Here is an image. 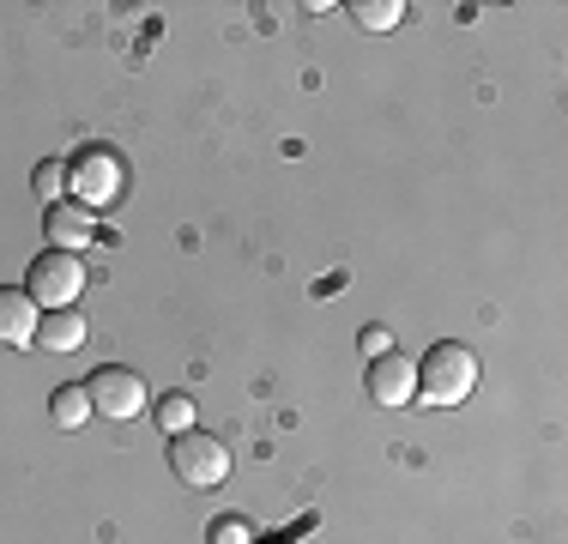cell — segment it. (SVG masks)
I'll list each match as a JSON object with an SVG mask.
<instances>
[{
	"mask_svg": "<svg viewBox=\"0 0 568 544\" xmlns=\"http://www.w3.org/2000/svg\"><path fill=\"white\" fill-rule=\"evenodd\" d=\"M85 345V315L79 309H49L43 321H37V351H55V357H67V351Z\"/></svg>",
	"mask_w": 568,
	"mask_h": 544,
	"instance_id": "obj_9",
	"label": "cell"
},
{
	"mask_svg": "<svg viewBox=\"0 0 568 544\" xmlns=\"http://www.w3.org/2000/svg\"><path fill=\"white\" fill-rule=\"evenodd\" d=\"M49 417H55V430H85V424H91V393H85V381H67V387H55Z\"/></svg>",
	"mask_w": 568,
	"mask_h": 544,
	"instance_id": "obj_10",
	"label": "cell"
},
{
	"mask_svg": "<svg viewBox=\"0 0 568 544\" xmlns=\"http://www.w3.org/2000/svg\"><path fill=\"white\" fill-rule=\"evenodd\" d=\"M31 188H37V200H43V206H61V194H67V163H61V158L37 163Z\"/></svg>",
	"mask_w": 568,
	"mask_h": 544,
	"instance_id": "obj_12",
	"label": "cell"
},
{
	"mask_svg": "<svg viewBox=\"0 0 568 544\" xmlns=\"http://www.w3.org/2000/svg\"><path fill=\"white\" fill-rule=\"evenodd\" d=\"M212 544H254V526L242 521V514H224V521H212Z\"/></svg>",
	"mask_w": 568,
	"mask_h": 544,
	"instance_id": "obj_14",
	"label": "cell"
},
{
	"mask_svg": "<svg viewBox=\"0 0 568 544\" xmlns=\"http://www.w3.org/2000/svg\"><path fill=\"white\" fill-rule=\"evenodd\" d=\"M484 363L471 345H459V339H442V345L424 351V363H417V400L424 405H466L471 387H478Z\"/></svg>",
	"mask_w": 568,
	"mask_h": 544,
	"instance_id": "obj_1",
	"label": "cell"
},
{
	"mask_svg": "<svg viewBox=\"0 0 568 544\" xmlns=\"http://www.w3.org/2000/svg\"><path fill=\"white\" fill-rule=\"evenodd\" d=\"M152 412H158V424H164L170 435L194 430V400H187V393H164V400H158Z\"/></svg>",
	"mask_w": 568,
	"mask_h": 544,
	"instance_id": "obj_13",
	"label": "cell"
},
{
	"mask_svg": "<svg viewBox=\"0 0 568 544\" xmlns=\"http://www.w3.org/2000/svg\"><path fill=\"white\" fill-rule=\"evenodd\" d=\"M170 472L182 478L187 490H219L230 478V447H224V435H212V430H182V435H170Z\"/></svg>",
	"mask_w": 568,
	"mask_h": 544,
	"instance_id": "obj_2",
	"label": "cell"
},
{
	"mask_svg": "<svg viewBox=\"0 0 568 544\" xmlns=\"http://www.w3.org/2000/svg\"><path fill=\"white\" fill-rule=\"evenodd\" d=\"M85 254H67V249H43L31 261V272H24V291H31V303L43 309H73L79 291H85Z\"/></svg>",
	"mask_w": 568,
	"mask_h": 544,
	"instance_id": "obj_3",
	"label": "cell"
},
{
	"mask_svg": "<svg viewBox=\"0 0 568 544\" xmlns=\"http://www.w3.org/2000/svg\"><path fill=\"white\" fill-rule=\"evenodd\" d=\"M351 19H357L363 31H399L405 7L399 0H351Z\"/></svg>",
	"mask_w": 568,
	"mask_h": 544,
	"instance_id": "obj_11",
	"label": "cell"
},
{
	"mask_svg": "<svg viewBox=\"0 0 568 544\" xmlns=\"http://www.w3.org/2000/svg\"><path fill=\"white\" fill-rule=\"evenodd\" d=\"M363 351H369V357H382V351H394V333H387L382 321H369V326H363Z\"/></svg>",
	"mask_w": 568,
	"mask_h": 544,
	"instance_id": "obj_15",
	"label": "cell"
},
{
	"mask_svg": "<svg viewBox=\"0 0 568 544\" xmlns=\"http://www.w3.org/2000/svg\"><path fill=\"white\" fill-rule=\"evenodd\" d=\"M43 230H49V249L85 254L91 236H98V212H85V206H73V200H61V206H43Z\"/></svg>",
	"mask_w": 568,
	"mask_h": 544,
	"instance_id": "obj_8",
	"label": "cell"
},
{
	"mask_svg": "<svg viewBox=\"0 0 568 544\" xmlns=\"http://www.w3.org/2000/svg\"><path fill=\"white\" fill-rule=\"evenodd\" d=\"M363 387H369L375 405H412L417 400V363L405 351H382V357H369Z\"/></svg>",
	"mask_w": 568,
	"mask_h": 544,
	"instance_id": "obj_6",
	"label": "cell"
},
{
	"mask_svg": "<svg viewBox=\"0 0 568 544\" xmlns=\"http://www.w3.org/2000/svg\"><path fill=\"white\" fill-rule=\"evenodd\" d=\"M85 393H91V412H98V417H115V424H128V417H140L145 405H152L145 375L128 370V363H103V370L85 381Z\"/></svg>",
	"mask_w": 568,
	"mask_h": 544,
	"instance_id": "obj_4",
	"label": "cell"
},
{
	"mask_svg": "<svg viewBox=\"0 0 568 544\" xmlns=\"http://www.w3.org/2000/svg\"><path fill=\"white\" fill-rule=\"evenodd\" d=\"M37 321H43V309L31 303V291L24 284H0V345H12V351L37 345Z\"/></svg>",
	"mask_w": 568,
	"mask_h": 544,
	"instance_id": "obj_7",
	"label": "cell"
},
{
	"mask_svg": "<svg viewBox=\"0 0 568 544\" xmlns=\"http://www.w3.org/2000/svg\"><path fill=\"white\" fill-rule=\"evenodd\" d=\"M67 194H73V206H85V212L110 206V200L121 194V158L110 152V145L79 152L73 163H67Z\"/></svg>",
	"mask_w": 568,
	"mask_h": 544,
	"instance_id": "obj_5",
	"label": "cell"
}]
</instances>
